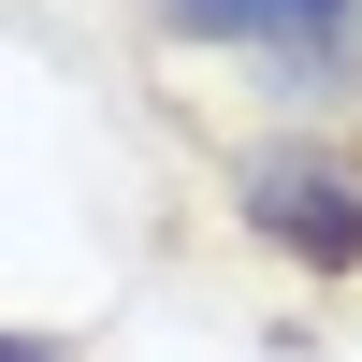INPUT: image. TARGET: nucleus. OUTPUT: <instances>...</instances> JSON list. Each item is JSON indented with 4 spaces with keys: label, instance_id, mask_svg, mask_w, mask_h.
I'll return each instance as SVG.
<instances>
[{
    "label": "nucleus",
    "instance_id": "f257e3e1",
    "mask_svg": "<svg viewBox=\"0 0 362 362\" xmlns=\"http://www.w3.org/2000/svg\"><path fill=\"white\" fill-rule=\"evenodd\" d=\"M232 218L290 276H362V145L348 131H276L232 160Z\"/></svg>",
    "mask_w": 362,
    "mask_h": 362
},
{
    "label": "nucleus",
    "instance_id": "f03ea898",
    "mask_svg": "<svg viewBox=\"0 0 362 362\" xmlns=\"http://www.w3.org/2000/svg\"><path fill=\"white\" fill-rule=\"evenodd\" d=\"M145 15L174 29V44H218V58H276L290 87H362V0H145Z\"/></svg>",
    "mask_w": 362,
    "mask_h": 362
},
{
    "label": "nucleus",
    "instance_id": "7ed1b4c3",
    "mask_svg": "<svg viewBox=\"0 0 362 362\" xmlns=\"http://www.w3.org/2000/svg\"><path fill=\"white\" fill-rule=\"evenodd\" d=\"M0 362H73V348H58V334H0Z\"/></svg>",
    "mask_w": 362,
    "mask_h": 362
}]
</instances>
